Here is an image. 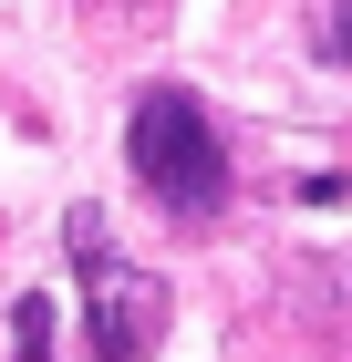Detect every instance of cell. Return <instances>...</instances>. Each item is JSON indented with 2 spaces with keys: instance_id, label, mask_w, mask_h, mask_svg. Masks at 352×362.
I'll list each match as a JSON object with an SVG mask.
<instances>
[{
  "instance_id": "cell-1",
  "label": "cell",
  "mask_w": 352,
  "mask_h": 362,
  "mask_svg": "<svg viewBox=\"0 0 352 362\" xmlns=\"http://www.w3.org/2000/svg\"><path fill=\"white\" fill-rule=\"evenodd\" d=\"M125 156H135V187L156 197L166 218H208L217 197H228L217 124L187 104V93H145V104H135V135H125Z\"/></svg>"
},
{
  "instance_id": "cell-4",
  "label": "cell",
  "mask_w": 352,
  "mask_h": 362,
  "mask_svg": "<svg viewBox=\"0 0 352 362\" xmlns=\"http://www.w3.org/2000/svg\"><path fill=\"white\" fill-rule=\"evenodd\" d=\"M322 31H331V52L352 62V0H331V21H322Z\"/></svg>"
},
{
  "instance_id": "cell-3",
  "label": "cell",
  "mask_w": 352,
  "mask_h": 362,
  "mask_svg": "<svg viewBox=\"0 0 352 362\" xmlns=\"http://www.w3.org/2000/svg\"><path fill=\"white\" fill-rule=\"evenodd\" d=\"M11 362H52V300H42V290L11 300Z\"/></svg>"
},
{
  "instance_id": "cell-2",
  "label": "cell",
  "mask_w": 352,
  "mask_h": 362,
  "mask_svg": "<svg viewBox=\"0 0 352 362\" xmlns=\"http://www.w3.org/2000/svg\"><path fill=\"white\" fill-rule=\"evenodd\" d=\"M73 269H83V300H93V352L104 362H145L156 352V321H166V290L125 259H104L93 218H73Z\"/></svg>"
}]
</instances>
